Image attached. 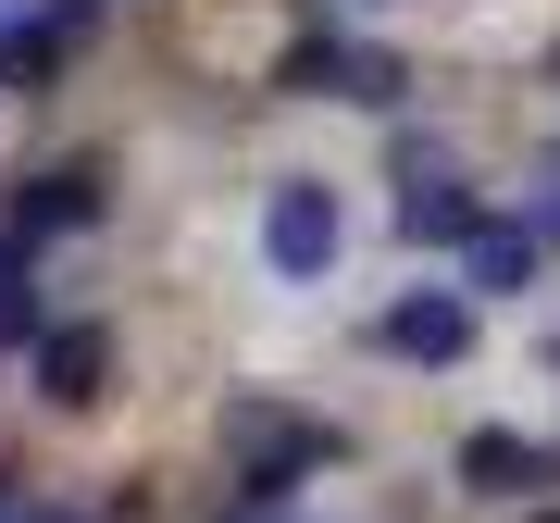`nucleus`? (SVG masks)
I'll return each instance as SVG.
<instances>
[{
	"mask_svg": "<svg viewBox=\"0 0 560 523\" xmlns=\"http://www.w3.org/2000/svg\"><path fill=\"white\" fill-rule=\"evenodd\" d=\"M337 237H349V212H337V187H275V200H261V249H275V275H324V262H337Z\"/></svg>",
	"mask_w": 560,
	"mask_h": 523,
	"instance_id": "nucleus-1",
	"label": "nucleus"
},
{
	"mask_svg": "<svg viewBox=\"0 0 560 523\" xmlns=\"http://www.w3.org/2000/svg\"><path fill=\"white\" fill-rule=\"evenodd\" d=\"M75 38H88V0H0V101L38 88Z\"/></svg>",
	"mask_w": 560,
	"mask_h": 523,
	"instance_id": "nucleus-2",
	"label": "nucleus"
},
{
	"mask_svg": "<svg viewBox=\"0 0 560 523\" xmlns=\"http://www.w3.org/2000/svg\"><path fill=\"white\" fill-rule=\"evenodd\" d=\"M224 449H237V462H249V486L275 499V486L300 474V462H324V423L275 411V399H237V411H224Z\"/></svg>",
	"mask_w": 560,
	"mask_h": 523,
	"instance_id": "nucleus-3",
	"label": "nucleus"
},
{
	"mask_svg": "<svg viewBox=\"0 0 560 523\" xmlns=\"http://www.w3.org/2000/svg\"><path fill=\"white\" fill-rule=\"evenodd\" d=\"M101 374H113L101 324H62V337H38V386H50L62 411H88V399H101Z\"/></svg>",
	"mask_w": 560,
	"mask_h": 523,
	"instance_id": "nucleus-4",
	"label": "nucleus"
},
{
	"mask_svg": "<svg viewBox=\"0 0 560 523\" xmlns=\"http://www.w3.org/2000/svg\"><path fill=\"white\" fill-rule=\"evenodd\" d=\"M386 349H399V362H460V349H474V312L460 300H399L386 312Z\"/></svg>",
	"mask_w": 560,
	"mask_h": 523,
	"instance_id": "nucleus-5",
	"label": "nucleus"
},
{
	"mask_svg": "<svg viewBox=\"0 0 560 523\" xmlns=\"http://www.w3.org/2000/svg\"><path fill=\"white\" fill-rule=\"evenodd\" d=\"M287 88H312V101H386L399 62H374V50H300V62H287Z\"/></svg>",
	"mask_w": 560,
	"mask_h": 523,
	"instance_id": "nucleus-6",
	"label": "nucleus"
},
{
	"mask_svg": "<svg viewBox=\"0 0 560 523\" xmlns=\"http://www.w3.org/2000/svg\"><path fill=\"white\" fill-rule=\"evenodd\" d=\"M399 224H411V237H474V187H460V175H436V162H423V175H411V200H399Z\"/></svg>",
	"mask_w": 560,
	"mask_h": 523,
	"instance_id": "nucleus-7",
	"label": "nucleus"
},
{
	"mask_svg": "<svg viewBox=\"0 0 560 523\" xmlns=\"http://www.w3.org/2000/svg\"><path fill=\"white\" fill-rule=\"evenodd\" d=\"M536 275V237L523 224H474V287H523Z\"/></svg>",
	"mask_w": 560,
	"mask_h": 523,
	"instance_id": "nucleus-8",
	"label": "nucleus"
},
{
	"mask_svg": "<svg viewBox=\"0 0 560 523\" xmlns=\"http://www.w3.org/2000/svg\"><path fill=\"white\" fill-rule=\"evenodd\" d=\"M101 212V175H38V224H88Z\"/></svg>",
	"mask_w": 560,
	"mask_h": 523,
	"instance_id": "nucleus-9",
	"label": "nucleus"
},
{
	"mask_svg": "<svg viewBox=\"0 0 560 523\" xmlns=\"http://www.w3.org/2000/svg\"><path fill=\"white\" fill-rule=\"evenodd\" d=\"M25 523H75V511H25Z\"/></svg>",
	"mask_w": 560,
	"mask_h": 523,
	"instance_id": "nucleus-10",
	"label": "nucleus"
},
{
	"mask_svg": "<svg viewBox=\"0 0 560 523\" xmlns=\"http://www.w3.org/2000/svg\"><path fill=\"white\" fill-rule=\"evenodd\" d=\"M0 523H13V511H0Z\"/></svg>",
	"mask_w": 560,
	"mask_h": 523,
	"instance_id": "nucleus-11",
	"label": "nucleus"
},
{
	"mask_svg": "<svg viewBox=\"0 0 560 523\" xmlns=\"http://www.w3.org/2000/svg\"><path fill=\"white\" fill-rule=\"evenodd\" d=\"M548 523H560V511H548Z\"/></svg>",
	"mask_w": 560,
	"mask_h": 523,
	"instance_id": "nucleus-12",
	"label": "nucleus"
}]
</instances>
